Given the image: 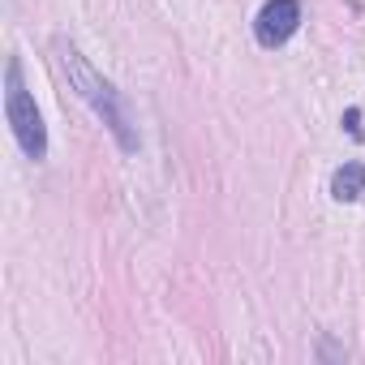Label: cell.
<instances>
[{
    "mask_svg": "<svg viewBox=\"0 0 365 365\" xmlns=\"http://www.w3.org/2000/svg\"><path fill=\"white\" fill-rule=\"evenodd\" d=\"M56 52H61V65H65V73H69V86H73V95L108 125V133L116 138V146L125 150V155H133L138 150V129H133V120H129V108H125V99H120V91L108 82V78H99L91 65H86V56L73 48V43H56Z\"/></svg>",
    "mask_w": 365,
    "mask_h": 365,
    "instance_id": "cell-1",
    "label": "cell"
},
{
    "mask_svg": "<svg viewBox=\"0 0 365 365\" xmlns=\"http://www.w3.org/2000/svg\"><path fill=\"white\" fill-rule=\"evenodd\" d=\"M5 116H9V129L18 138V146L26 150V159H43L48 155V129H43V116L22 82V61L9 56L5 61Z\"/></svg>",
    "mask_w": 365,
    "mask_h": 365,
    "instance_id": "cell-2",
    "label": "cell"
},
{
    "mask_svg": "<svg viewBox=\"0 0 365 365\" xmlns=\"http://www.w3.org/2000/svg\"><path fill=\"white\" fill-rule=\"evenodd\" d=\"M297 26H301V0H267L258 22H254V35L262 48H279L292 39Z\"/></svg>",
    "mask_w": 365,
    "mask_h": 365,
    "instance_id": "cell-3",
    "label": "cell"
},
{
    "mask_svg": "<svg viewBox=\"0 0 365 365\" xmlns=\"http://www.w3.org/2000/svg\"><path fill=\"white\" fill-rule=\"evenodd\" d=\"M365 194V163L361 159H348L344 168H335L331 176V198L335 202H356Z\"/></svg>",
    "mask_w": 365,
    "mask_h": 365,
    "instance_id": "cell-4",
    "label": "cell"
},
{
    "mask_svg": "<svg viewBox=\"0 0 365 365\" xmlns=\"http://www.w3.org/2000/svg\"><path fill=\"white\" fill-rule=\"evenodd\" d=\"M344 129H348L356 142L365 138V129H361V112H356V108H348V112H344Z\"/></svg>",
    "mask_w": 365,
    "mask_h": 365,
    "instance_id": "cell-5",
    "label": "cell"
}]
</instances>
